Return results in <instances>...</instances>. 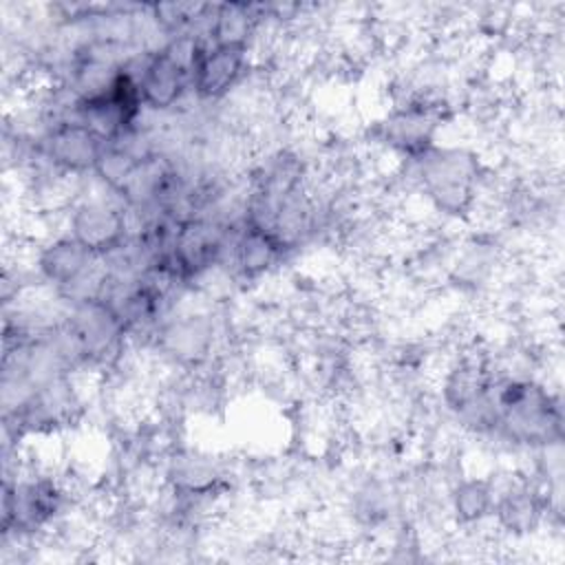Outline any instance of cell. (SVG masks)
Masks as SVG:
<instances>
[{
	"mask_svg": "<svg viewBox=\"0 0 565 565\" xmlns=\"http://www.w3.org/2000/svg\"><path fill=\"white\" fill-rule=\"evenodd\" d=\"M497 424L519 444H552L561 439V406L532 380H503L492 386Z\"/></svg>",
	"mask_w": 565,
	"mask_h": 565,
	"instance_id": "6da1fadb",
	"label": "cell"
},
{
	"mask_svg": "<svg viewBox=\"0 0 565 565\" xmlns=\"http://www.w3.org/2000/svg\"><path fill=\"white\" fill-rule=\"evenodd\" d=\"M68 236L104 258L124 245L126 216L106 201H82L71 212Z\"/></svg>",
	"mask_w": 565,
	"mask_h": 565,
	"instance_id": "7a4b0ae2",
	"label": "cell"
},
{
	"mask_svg": "<svg viewBox=\"0 0 565 565\" xmlns=\"http://www.w3.org/2000/svg\"><path fill=\"white\" fill-rule=\"evenodd\" d=\"M99 258L102 256L86 249L73 236H60L51 245L42 247L38 267L49 282H53L62 294H68L99 271Z\"/></svg>",
	"mask_w": 565,
	"mask_h": 565,
	"instance_id": "3957f363",
	"label": "cell"
},
{
	"mask_svg": "<svg viewBox=\"0 0 565 565\" xmlns=\"http://www.w3.org/2000/svg\"><path fill=\"white\" fill-rule=\"evenodd\" d=\"M104 146L106 143L97 135L75 119L55 124L44 139L46 157L53 161V166L71 174L95 170Z\"/></svg>",
	"mask_w": 565,
	"mask_h": 565,
	"instance_id": "277c9868",
	"label": "cell"
},
{
	"mask_svg": "<svg viewBox=\"0 0 565 565\" xmlns=\"http://www.w3.org/2000/svg\"><path fill=\"white\" fill-rule=\"evenodd\" d=\"M247 66V49L238 46H205L194 71L192 88L201 99H221L243 77Z\"/></svg>",
	"mask_w": 565,
	"mask_h": 565,
	"instance_id": "5b68a950",
	"label": "cell"
},
{
	"mask_svg": "<svg viewBox=\"0 0 565 565\" xmlns=\"http://www.w3.org/2000/svg\"><path fill=\"white\" fill-rule=\"evenodd\" d=\"M135 79L141 95V104L154 110H166L183 97L190 73L181 68L177 62H172L163 49H159L146 57Z\"/></svg>",
	"mask_w": 565,
	"mask_h": 565,
	"instance_id": "8992f818",
	"label": "cell"
},
{
	"mask_svg": "<svg viewBox=\"0 0 565 565\" xmlns=\"http://www.w3.org/2000/svg\"><path fill=\"white\" fill-rule=\"evenodd\" d=\"M166 353L181 364H199L212 349V324L203 316H188L168 324L161 333Z\"/></svg>",
	"mask_w": 565,
	"mask_h": 565,
	"instance_id": "52a82bcc",
	"label": "cell"
},
{
	"mask_svg": "<svg viewBox=\"0 0 565 565\" xmlns=\"http://www.w3.org/2000/svg\"><path fill=\"white\" fill-rule=\"evenodd\" d=\"M282 241L265 227L249 225L234 243V263L245 278L263 276L278 258Z\"/></svg>",
	"mask_w": 565,
	"mask_h": 565,
	"instance_id": "ba28073f",
	"label": "cell"
},
{
	"mask_svg": "<svg viewBox=\"0 0 565 565\" xmlns=\"http://www.w3.org/2000/svg\"><path fill=\"white\" fill-rule=\"evenodd\" d=\"M494 510L501 525L514 534L532 532L543 514L539 494L525 483H516L494 499Z\"/></svg>",
	"mask_w": 565,
	"mask_h": 565,
	"instance_id": "9c48e42d",
	"label": "cell"
},
{
	"mask_svg": "<svg viewBox=\"0 0 565 565\" xmlns=\"http://www.w3.org/2000/svg\"><path fill=\"white\" fill-rule=\"evenodd\" d=\"M256 26H258V15L254 7L230 2L214 9L210 38H212V44H218V46L247 49V42L256 33Z\"/></svg>",
	"mask_w": 565,
	"mask_h": 565,
	"instance_id": "30bf717a",
	"label": "cell"
},
{
	"mask_svg": "<svg viewBox=\"0 0 565 565\" xmlns=\"http://www.w3.org/2000/svg\"><path fill=\"white\" fill-rule=\"evenodd\" d=\"M494 510V490L486 479H466L452 490V512L459 523H477Z\"/></svg>",
	"mask_w": 565,
	"mask_h": 565,
	"instance_id": "8fae6325",
	"label": "cell"
},
{
	"mask_svg": "<svg viewBox=\"0 0 565 565\" xmlns=\"http://www.w3.org/2000/svg\"><path fill=\"white\" fill-rule=\"evenodd\" d=\"M143 157L132 152L130 148H124L119 143H106L102 148V154L95 163V174L115 192H124V188L130 183L132 174L137 172Z\"/></svg>",
	"mask_w": 565,
	"mask_h": 565,
	"instance_id": "7c38bea8",
	"label": "cell"
}]
</instances>
